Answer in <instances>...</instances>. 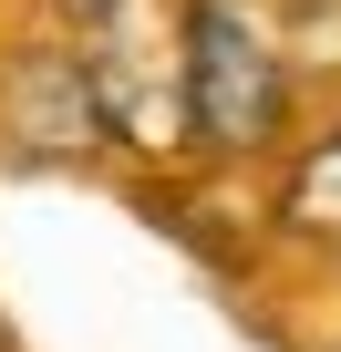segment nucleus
Here are the masks:
<instances>
[{"mask_svg":"<svg viewBox=\"0 0 341 352\" xmlns=\"http://www.w3.org/2000/svg\"><path fill=\"white\" fill-rule=\"evenodd\" d=\"M290 114V52L259 0H187V135L217 155L269 145Z\"/></svg>","mask_w":341,"mask_h":352,"instance_id":"f257e3e1","label":"nucleus"},{"mask_svg":"<svg viewBox=\"0 0 341 352\" xmlns=\"http://www.w3.org/2000/svg\"><path fill=\"white\" fill-rule=\"evenodd\" d=\"M93 83H83V52H21L11 83H0V135H11L32 166H62L93 145Z\"/></svg>","mask_w":341,"mask_h":352,"instance_id":"f03ea898","label":"nucleus"}]
</instances>
